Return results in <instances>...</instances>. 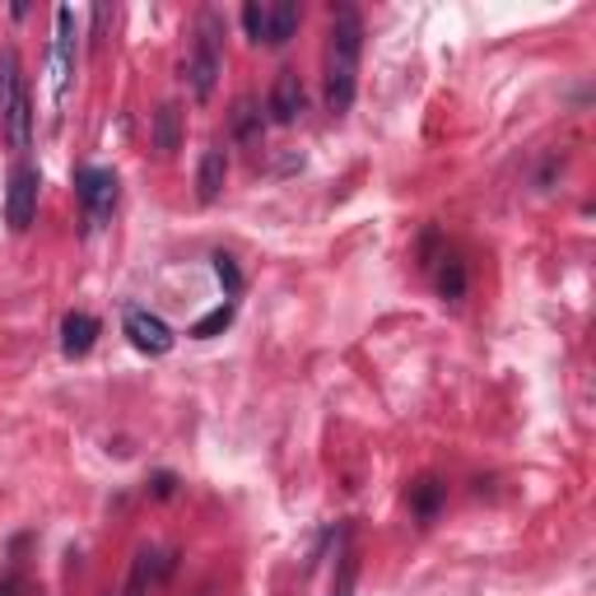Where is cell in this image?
<instances>
[{"label": "cell", "mask_w": 596, "mask_h": 596, "mask_svg": "<svg viewBox=\"0 0 596 596\" xmlns=\"http://www.w3.org/2000/svg\"><path fill=\"white\" fill-rule=\"evenodd\" d=\"M33 121H38V113H33V89H29V79H19V89L10 94V103L0 108V126H6V136H10V145L24 155V149L33 145Z\"/></svg>", "instance_id": "9"}, {"label": "cell", "mask_w": 596, "mask_h": 596, "mask_svg": "<svg viewBox=\"0 0 596 596\" xmlns=\"http://www.w3.org/2000/svg\"><path fill=\"white\" fill-rule=\"evenodd\" d=\"M121 331H126V340L140 350V354H149V359H159V354H168L178 345V336H173V327L163 322L159 312H149V308H126L121 312Z\"/></svg>", "instance_id": "7"}, {"label": "cell", "mask_w": 596, "mask_h": 596, "mask_svg": "<svg viewBox=\"0 0 596 596\" xmlns=\"http://www.w3.org/2000/svg\"><path fill=\"white\" fill-rule=\"evenodd\" d=\"M38 168L33 163H14V173H10V187H6V224L10 233H29L33 220H38Z\"/></svg>", "instance_id": "6"}, {"label": "cell", "mask_w": 596, "mask_h": 596, "mask_svg": "<svg viewBox=\"0 0 596 596\" xmlns=\"http://www.w3.org/2000/svg\"><path fill=\"white\" fill-rule=\"evenodd\" d=\"M304 14H298L294 0H247L243 6V29L252 42H266V47H285L298 33Z\"/></svg>", "instance_id": "3"}, {"label": "cell", "mask_w": 596, "mask_h": 596, "mask_svg": "<svg viewBox=\"0 0 596 596\" xmlns=\"http://www.w3.org/2000/svg\"><path fill=\"white\" fill-rule=\"evenodd\" d=\"M220 71H224V19L215 10H205L196 19V42H191V52L182 61V79L196 103H205L215 94L220 84Z\"/></svg>", "instance_id": "2"}, {"label": "cell", "mask_w": 596, "mask_h": 596, "mask_svg": "<svg viewBox=\"0 0 596 596\" xmlns=\"http://www.w3.org/2000/svg\"><path fill=\"white\" fill-rule=\"evenodd\" d=\"M19 587H24V578H19V568L6 573V583H0V596H19Z\"/></svg>", "instance_id": "19"}, {"label": "cell", "mask_w": 596, "mask_h": 596, "mask_svg": "<svg viewBox=\"0 0 596 596\" xmlns=\"http://www.w3.org/2000/svg\"><path fill=\"white\" fill-rule=\"evenodd\" d=\"M98 317L94 312H66L61 317V354L66 359H84L94 350V340H98Z\"/></svg>", "instance_id": "10"}, {"label": "cell", "mask_w": 596, "mask_h": 596, "mask_svg": "<svg viewBox=\"0 0 596 596\" xmlns=\"http://www.w3.org/2000/svg\"><path fill=\"white\" fill-rule=\"evenodd\" d=\"M228 131H233V140H238V145H262V136H266V113H262V103H257V98H238V103H233Z\"/></svg>", "instance_id": "12"}, {"label": "cell", "mask_w": 596, "mask_h": 596, "mask_svg": "<svg viewBox=\"0 0 596 596\" xmlns=\"http://www.w3.org/2000/svg\"><path fill=\"white\" fill-rule=\"evenodd\" d=\"M308 108V89H304V79H298L294 71H280L270 84V94H266V121L275 126H294L298 117H304Z\"/></svg>", "instance_id": "8"}, {"label": "cell", "mask_w": 596, "mask_h": 596, "mask_svg": "<svg viewBox=\"0 0 596 596\" xmlns=\"http://www.w3.org/2000/svg\"><path fill=\"white\" fill-rule=\"evenodd\" d=\"M178 145H182V113L173 108V103H163V108L155 113V149L168 159Z\"/></svg>", "instance_id": "15"}, {"label": "cell", "mask_w": 596, "mask_h": 596, "mask_svg": "<svg viewBox=\"0 0 596 596\" xmlns=\"http://www.w3.org/2000/svg\"><path fill=\"white\" fill-rule=\"evenodd\" d=\"M336 583H331V596H354V583H359V550L350 545V526H340V560H336Z\"/></svg>", "instance_id": "14"}, {"label": "cell", "mask_w": 596, "mask_h": 596, "mask_svg": "<svg viewBox=\"0 0 596 596\" xmlns=\"http://www.w3.org/2000/svg\"><path fill=\"white\" fill-rule=\"evenodd\" d=\"M210 266H215V280L224 285V298L233 304V298L243 294V270H238V262H233L228 252H215V257H210Z\"/></svg>", "instance_id": "16"}, {"label": "cell", "mask_w": 596, "mask_h": 596, "mask_svg": "<svg viewBox=\"0 0 596 596\" xmlns=\"http://www.w3.org/2000/svg\"><path fill=\"white\" fill-rule=\"evenodd\" d=\"M224 178H228V149H224V145H210L205 155H201V168H196V201H201V205L220 201Z\"/></svg>", "instance_id": "11"}, {"label": "cell", "mask_w": 596, "mask_h": 596, "mask_svg": "<svg viewBox=\"0 0 596 596\" xmlns=\"http://www.w3.org/2000/svg\"><path fill=\"white\" fill-rule=\"evenodd\" d=\"M75 56H79L75 10H71V6H61V10H56V33H52V98H56V108H66V98H71Z\"/></svg>", "instance_id": "5"}, {"label": "cell", "mask_w": 596, "mask_h": 596, "mask_svg": "<svg viewBox=\"0 0 596 596\" xmlns=\"http://www.w3.org/2000/svg\"><path fill=\"white\" fill-rule=\"evenodd\" d=\"M406 503H411V513H415L419 522H429V518H438V508L447 503V485H443L438 476H419V480L406 489Z\"/></svg>", "instance_id": "13"}, {"label": "cell", "mask_w": 596, "mask_h": 596, "mask_svg": "<svg viewBox=\"0 0 596 596\" xmlns=\"http://www.w3.org/2000/svg\"><path fill=\"white\" fill-rule=\"evenodd\" d=\"M75 196L84 205L89 228H103L113 220V210H117V173L113 168H94V163L75 168Z\"/></svg>", "instance_id": "4"}, {"label": "cell", "mask_w": 596, "mask_h": 596, "mask_svg": "<svg viewBox=\"0 0 596 596\" xmlns=\"http://www.w3.org/2000/svg\"><path fill=\"white\" fill-rule=\"evenodd\" d=\"M173 489H178V480L168 476V471H159V476H155V494H159V499H173Z\"/></svg>", "instance_id": "18"}, {"label": "cell", "mask_w": 596, "mask_h": 596, "mask_svg": "<svg viewBox=\"0 0 596 596\" xmlns=\"http://www.w3.org/2000/svg\"><path fill=\"white\" fill-rule=\"evenodd\" d=\"M359 56H364V14L354 6H336L331 33H327V113L331 117L350 113L354 89H359Z\"/></svg>", "instance_id": "1"}, {"label": "cell", "mask_w": 596, "mask_h": 596, "mask_svg": "<svg viewBox=\"0 0 596 596\" xmlns=\"http://www.w3.org/2000/svg\"><path fill=\"white\" fill-rule=\"evenodd\" d=\"M233 312H238V308H233V304H220L215 312H205V317H201V322H196V327H191V336H196V340H210V336H220V331H228V327H233Z\"/></svg>", "instance_id": "17"}]
</instances>
